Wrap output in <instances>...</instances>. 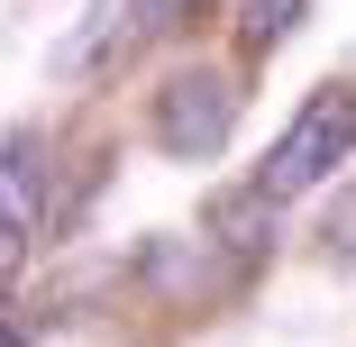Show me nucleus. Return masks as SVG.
I'll return each instance as SVG.
<instances>
[{"instance_id":"obj_1","label":"nucleus","mask_w":356,"mask_h":347,"mask_svg":"<svg viewBox=\"0 0 356 347\" xmlns=\"http://www.w3.org/2000/svg\"><path fill=\"white\" fill-rule=\"evenodd\" d=\"M347 147H356V83H320V92L293 110V128L265 147L256 183H265L274 201H302V192H320V183L347 165Z\"/></svg>"},{"instance_id":"obj_2","label":"nucleus","mask_w":356,"mask_h":347,"mask_svg":"<svg viewBox=\"0 0 356 347\" xmlns=\"http://www.w3.org/2000/svg\"><path fill=\"white\" fill-rule=\"evenodd\" d=\"M229 128H238V83L210 74V64H192V74H174L156 92V147L174 165H210L229 147Z\"/></svg>"},{"instance_id":"obj_3","label":"nucleus","mask_w":356,"mask_h":347,"mask_svg":"<svg viewBox=\"0 0 356 347\" xmlns=\"http://www.w3.org/2000/svg\"><path fill=\"white\" fill-rule=\"evenodd\" d=\"M210 247L229 256V274H247L265 247H274V192L265 183H238V192H210Z\"/></svg>"},{"instance_id":"obj_4","label":"nucleus","mask_w":356,"mask_h":347,"mask_svg":"<svg viewBox=\"0 0 356 347\" xmlns=\"http://www.w3.org/2000/svg\"><path fill=\"white\" fill-rule=\"evenodd\" d=\"M0 256H10V284L28 274V256H37V137L28 128L10 137V238H0Z\"/></svg>"},{"instance_id":"obj_5","label":"nucleus","mask_w":356,"mask_h":347,"mask_svg":"<svg viewBox=\"0 0 356 347\" xmlns=\"http://www.w3.org/2000/svg\"><path fill=\"white\" fill-rule=\"evenodd\" d=\"M302 19H311V0H247V19H238V46H247V55H274V46L293 37Z\"/></svg>"},{"instance_id":"obj_6","label":"nucleus","mask_w":356,"mask_h":347,"mask_svg":"<svg viewBox=\"0 0 356 347\" xmlns=\"http://www.w3.org/2000/svg\"><path fill=\"white\" fill-rule=\"evenodd\" d=\"M320 247H329V265H356V183L329 201V220H320Z\"/></svg>"},{"instance_id":"obj_7","label":"nucleus","mask_w":356,"mask_h":347,"mask_svg":"<svg viewBox=\"0 0 356 347\" xmlns=\"http://www.w3.org/2000/svg\"><path fill=\"white\" fill-rule=\"evenodd\" d=\"M201 10V0H128V19H137V37H174L183 19Z\"/></svg>"}]
</instances>
